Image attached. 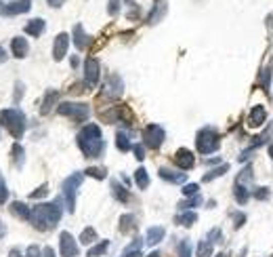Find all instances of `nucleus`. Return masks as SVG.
<instances>
[{"mask_svg":"<svg viewBox=\"0 0 273 257\" xmlns=\"http://www.w3.org/2000/svg\"><path fill=\"white\" fill-rule=\"evenodd\" d=\"M61 215H63V209H61V200H53V202H40V205L32 207V217H30V224L36 228V230H53L57 224Z\"/></svg>","mask_w":273,"mask_h":257,"instance_id":"1","label":"nucleus"},{"mask_svg":"<svg viewBox=\"0 0 273 257\" xmlns=\"http://www.w3.org/2000/svg\"><path fill=\"white\" fill-rule=\"evenodd\" d=\"M78 148L82 150V154L86 158H99L105 150V141L101 135V129L97 125H86L80 133H78Z\"/></svg>","mask_w":273,"mask_h":257,"instance_id":"2","label":"nucleus"},{"mask_svg":"<svg viewBox=\"0 0 273 257\" xmlns=\"http://www.w3.org/2000/svg\"><path fill=\"white\" fill-rule=\"evenodd\" d=\"M0 127H4L15 139H21L25 133V114L17 108H6L0 112Z\"/></svg>","mask_w":273,"mask_h":257,"instance_id":"3","label":"nucleus"},{"mask_svg":"<svg viewBox=\"0 0 273 257\" xmlns=\"http://www.w3.org/2000/svg\"><path fill=\"white\" fill-rule=\"evenodd\" d=\"M218 146H221V135L217 133V129L213 127H204L198 131L196 135V148L200 154H213L218 150Z\"/></svg>","mask_w":273,"mask_h":257,"instance_id":"4","label":"nucleus"},{"mask_svg":"<svg viewBox=\"0 0 273 257\" xmlns=\"http://www.w3.org/2000/svg\"><path fill=\"white\" fill-rule=\"evenodd\" d=\"M57 112L61 116L74 118L76 122H84L86 118L91 116V108L86 103H74V101H63L57 105Z\"/></svg>","mask_w":273,"mask_h":257,"instance_id":"5","label":"nucleus"},{"mask_svg":"<svg viewBox=\"0 0 273 257\" xmlns=\"http://www.w3.org/2000/svg\"><path fill=\"white\" fill-rule=\"evenodd\" d=\"M82 179H84V173H74L63 181V198H65V207L69 213H74V209H76V194H78Z\"/></svg>","mask_w":273,"mask_h":257,"instance_id":"6","label":"nucleus"},{"mask_svg":"<svg viewBox=\"0 0 273 257\" xmlns=\"http://www.w3.org/2000/svg\"><path fill=\"white\" fill-rule=\"evenodd\" d=\"M164 137H166V133L160 125H147L143 129V141H145V146L152 148V150L160 148L164 144Z\"/></svg>","mask_w":273,"mask_h":257,"instance_id":"7","label":"nucleus"},{"mask_svg":"<svg viewBox=\"0 0 273 257\" xmlns=\"http://www.w3.org/2000/svg\"><path fill=\"white\" fill-rule=\"evenodd\" d=\"M99 76H101L99 61H97L95 57H89L84 61V86L93 88L97 83H99Z\"/></svg>","mask_w":273,"mask_h":257,"instance_id":"8","label":"nucleus"},{"mask_svg":"<svg viewBox=\"0 0 273 257\" xmlns=\"http://www.w3.org/2000/svg\"><path fill=\"white\" fill-rule=\"evenodd\" d=\"M59 253H61V257H78V253H80L78 243L74 241V236L69 232L59 234Z\"/></svg>","mask_w":273,"mask_h":257,"instance_id":"9","label":"nucleus"},{"mask_svg":"<svg viewBox=\"0 0 273 257\" xmlns=\"http://www.w3.org/2000/svg\"><path fill=\"white\" fill-rule=\"evenodd\" d=\"M124 91V83L118 74H109V78L105 81V86H103V97H109V99H116V97L122 95Z\"/></svg>","mask_w":273,"mask_h":257,"instance_id":"10","label":"nucleus"},{"mask_svg":"<svg viewBox=\"0 0 273 257\" xmlns=\"http://www.w3.org/2000/svg\"><path fill=\"white\" fill-rule=\"evenodd\" d=\"M30 8H32V0H13V2H8L0 8V15H4V17L23 15V13H28Z\"/></svg>","mask_w":273,"mask_h":257,"instance_id":"11","label":"nucleus"},{"mask_svg":"<svg viewBox=\"0 0 273 257\" xmlns=\"http://www.w3.org/2000/svg\"><path fill=\"white\" fill-rule=\"evenodd\" d=\"M174 165H177L181 171H189V169H193V165H196V156H193L191 150L181 148V150H177V154H174Z\"/></svg>","mask_w":273,"mask_h":257,"instance_id":"12","label":"nucleus"},{"mask_svg":"<svg viewBox=\"0 0 273 257\" xmlns=\"http://www.w3.org/2000/svg\"><path fill=\"white\" fill-rule=\"evenodd\" d=\"M67 47H69V36L65 32H61L55 36V42H53V59L61 61L67 55Z\"/></svg>","mask_w":273,"mask_h":257,"instance_id":"13","label":"nucleus"},{"mask_svg":"<svg viewBox=\"0 0 273 257\" xmlns=\"http://www.w3.org/2000/svg\"><path fill=\"white\" fill-rule=\"evenodd\" d=\"M74 44H76L78 51H84V49L91 44V36L84 32L82 23H76V25H74Z\"/></svg>","mask_w":273,"mask_h":257,"instance_id":"14","label":"nucleus"},{"mask_svg":"<svg viewBox=\"0 0 273 257\" xmlns=\"http://www.w3.org/2000/svg\"><path fill=\"white\" fill-rule=\"evenodd\" d=\"M28 51H30V44H28V40H25L23 36H15L11 40V53L17 59H23L25 55H28Z\"/></svg>","mask_w":273,"mask_h":257,"instance_id":"15","label":"nucleus"},{"mask_svg":"<svg viewBox=\"0 0 273 257\" xmlns=\"http://www.w3.org/2000/svg\"><path fill=\"white\" fill-rule=\"evenodd\" d=\"M267 120V110L265 105H254V108L250 110V116H248V122L250 127H263Z\"/></svg>","mask_w":273,"mask_h":257,"instance_id":"16","label":"nucleus"},{"mask_svg":"<svg viewBox=\"0 0 273 257\" xmlns=\"http://www.w3.org/2000/svg\"><path fill=\"white\" fill-rule=\"evenodd\" d=\"M164 236H166V230L162 226H152V228H147V232H145V238L143 241L147 245H158L160 241H164Z\"/></svg>","mask_w":273,"mask_h":257,"instance_id":"17","label":"nucleus"},{"mask_svg":"<svg viewBox=\"0 0 273 257\" xmlns=\"http://www.w3.org/2000/svg\"><path fill=\"white\" fill-rule=\"evenodd\" d=\"M8 211L15 215V217H19V219H25V221H30L32 217V207H28L25 202H19V200H15L11 202V207H8Z\"/></svg>","mask_w":273,"mask_h":257,"instance_id":"18","label":"nucleus"},{"mask_svg":"<svg viewBox=\"0 0 273 257\" xmlns=\"http://www.w3.org/2000/svg\"><path fill=\"white\" fill-rule=\"evenodd\" d=\"M57 99H59V91H55V88H51V91L45 93V99H42V105H40V114H42V116L55 108Z\"/></svg>","mask_w":273,"mask_h":257,"instance_id":"19","label":"nucleus"},{"mask_svg":"<svg viewBox=\"0 0 273 257\" xmlns=\"http://www.w3.org/2000/svg\"><path fill=\"white\" fill-rule=\"evenodd\" d=\"M158 175H160L164 181H170V183H185V179H187V175H185V173L166 169V167H162V169L158 171Z\"/></svg>","mask_w":273,"mask_h":257,"instance_id":"20","label":"nucleus"},{"mask_svg":"<svg viewBox=\"0 0 273 257\" xmlns=\"http://www.w3.org/2000/svg\"><path fill=\"white\" fill-rule=\"evenodd\" d=\"M111 194H113V198H116L118 202H128L130 200V192L120 181H111Z\"/></svg>","mask_w":273,"mask_h":257,"instance_id":"21","label":"nucleus"},{"mask_svg":"<svg viewBox=\"0 0 273 257\" xmlns=\"http://www.w3.org/2000/svg\"><path fill=\"white\" fill-rule=\"evenodd\" d=\"M164 15H166V0H156V6H154V11L149 13L147 21L149 23H158Z\"/></svg>","mask_w":273,"mask_h":257,"instance_id":"22","label":"nucleus"},{"mask_svg":"<svg viewBox=\"0 0 273 257\" xmlns=\"http://www.w3.org/2000/svg\"><path fill=\"white\" fill-rule=\"evenodd\" d=\"M143 238H135L133 243H130L124 251H122L120 257H141V249H143Z\"/></svg>","mask_w":273,"mask_h":257,"instance_id":"23","label":"nucleus"},{"mask_svg":"<svg viewBox=\"0 0 273 257\" xmlns=\"http://www.w3.org/2000/svg\"><path fill=\"white\" fill-rule=\"evenodd\" d=\"M45 28H47V23H45V19H32L28 25H25V34L28 36H40L42 32H45Z\"/></svg>","mask_w":273,"mask_h":257,"instance_id":"24","label":"nucleus"},{"mask_svg":"<svg viewBox=\"0 0 273 257\" xmlns=\"http://www.w3.org/2000/svg\"><path fill=\"white\" fill-rule=\"evenodd\" d=\"M233 196L235 200L240 202V205H246L250 198V192H248V185H242V183H235L233 185Z\"/></svg>","mask_w":273,"mask_h":257,"instance_id":"25","label":"nucleus"},{"mask_svg":"<svg viewBox=\"0 0 273 257\" xmlns=\"http://www.w3.org/2000/svg\"><path fill=\"white\" fill-rule=\"evenodd\" d=\"M135 228H137V217H135V215H122V217H120V232H122V234L133 232Z\"/></svg>","mask_w":273,"mask_h":257,"instance_id":"26","label":"nucleus"},{"mask_svg":"<svg viewBox=\"0 0 273 257\" xmlns=\"http://www.w3.org/2000/svg\"><path fill=\"white\" fill-rule=\"evenodd\" d=\"M116 148L120 152H128V150H133V144H130V139L124 131H118L116 133Z\"/></svg>","mask_w":273,"mask_h":257,"instance_id":"27","label":"nucleus"},{"mask_svg":"<svg viewBox=\"0 0 273 257\" xmlns=\"http://www.w3.org/2000/svg\"><path fill=\"white\" fill-rule=\"evenodd\" d=\"M174 221H177L179 226L191 228V226H193V224H196V221H198V215L193 213V211H185V213H181V215H179L177 219H174Z\"/></svg>","mask_w":273,"mask_h":257,"instance_id":"28","label":"nucleus"},{"mask_svg":"<svg viewBox=\"0 0 273 257\" xmlns=\"http://www.w3.org/2000/svg\"><path fill=\"white\" fill-rule=\"evenodd\" d=\"M11 156H13V163H15L17 169H21L23 161H25V152H23V148H21L19 144H15V146L11 148Z\"/></svg>","mask_w":273,"mask_h":257,"instance_id":"29","label":"nucleus"},{"mask_svg":"<svg viewBox=\"0 0 273 257\" xmlns=\"http://www.w3.org/2000/svg\"><path fill=\"white\" fill-rule=\"evenodd\" d=\"M80 243L82 245H95L97 243V230L95 228H84L82 234H80Z\"/></svg>","mask_w":273,"mask_h":257,"instance_id":"30","label":"nucleus"},{"mask_svg":"<svg viewBox=\"0 0 273 257\" xmlns=\"http://www.w3.org/2000/svg\"><path fill=\"white\" fill-rule=\"evenodd\" d=\"M229 171V165L227 163H223L221 167H217V169H213V171H208L206 175H204V181L208 183V181H213V179H217V177H223L225 173Z\"/></svg>","mask_w":273,"mask_h":257,"instance_id":"31","label":"nucleus"},{"mask_svg":"<svg viewBox=\"0 0 273 257\" xmlns=\"http://www.w3.org/2000/svg\"><path fill=\"white\" fill-rule=\"evenodd\" d=\"M108 249H109V241H101L99 245H93L91 247L89 253H86V257H101Z\"/></svg>","mask_w":273,"mask_h":257,"instance_id":"32","label":"nucleus"},{"mask_svg":"<svg viewBox=\"0 0 273 257\" xmlns=\"http://www.w3.org/2000/svg\"><path fill=\"white\" fill-rule=\"evenodd\" d=\"M135 181H137V185L141 190H145L149 185V175H147V171L143 169V167H139V169L135 171Z\"/></svg>","mask_w":273,"mask_h":257,"instance_id":"33","label":"nucleus"},{"mask_svg":"<svg viewBox=\"0 0 273 257\" xmlns=\"http://www.w3.org/2000/svg\"><path fill=\"white\" fill-rule=\"evenodd\" d=\"M200 205H202V196H200V194H196V196H189L187 200L179 202V209H181V211H189V209L200 207Z\"/></svg>","mask_w":273,"mask_h":257,"instance_id":"34","label":"nucleus"},{"mask_svg":"<svg viewBox=\"0 0 273 257\" xmlns=\"http://www.w3.org/2000/svg\"><path fill=\"white\" fill-rule=\"evenodd\" d=\"M196 255L198 257H213V243H210V241H200Z\"/></svg>","mask_w":273,"mask_h":257,"instance_id":"35","label":"nucleus"},{"mask_svg":"<svg viewBox=\"0 0 273 257\" xmlns=\"http://www.w3.org/2000/svg\"><path fill=\"white\" fill-rule=\"evenodd\" d=\"M84 175L95 177V179H105V177H108V171H105L103 167H89V169L84 171Z\"/></svg>","mask_w":273,"mask_h":257,"instance_id":"36","label":"nucleus"},{"mask_svg":"<svg viewBox=\"0 0 273 257\" xmlns=\"http://www.w3.org/2000/svg\"><path fill=\"white\" fill-rule=\"evenodd\" d=\"M177 251H179V257H191V243L187 241V238H183V241L179 243V247H177Z\"/></svg>","mask_w":273,"mask_h":257,"instance_id":"37","label":"nucleus"},{"mask_svg":"<svg viewBox=\"0 0 273 257\" xmlns=\"http://www.w3.org/2000/svg\"><path fill=\"white\" fill-rule=\"evenodd\" d=\"M269 83H271V68H265V70L261 72L259 86H261V88H269Z\"/></svg>","mask_w":273,"mask_h":257,"instance_id":"38","label":"nucleus"},{"mask_svg":"<svg viewBox=\"0 0 273 257\" xmlns=\"http://www.w3.org/2000/svg\"><path fill=\"white\" fill-rule=\"evenodd\" d=\"M183 194H185V196H196V194H200V185L198 183H185L183 185Z\"/></svg>","mask_w":273,"mask_h":257,"instance_id":"39","label":"nucleus"},{"mask_svg":"<svg viewBox=\"0 0 273 257\" xmlns=\"http://www.w3.org/2000/svg\"><path fill=\"white\" fill-rule=\"evenodd\" d=\"M47 194H49V185H47V183H42L38 190H34V192L30 194V198H34V200H36V198H45Z\"/></svg>","mask_w":273,"mask_h":257,"instance_id":"40","label":"nucleus"},{"mask_svg":"<svg viewBox=\"0 0 273 257\" xmlns=\"http://www.w3.org/2000/svg\"><path fill=\"white\" fill-rule=\"evenodd\" d=\"M6 198H8V190L2 179V173H0V205H6Z\"/></svg>","mask_w":273,"mask_h":257,"instance_id":"41","label":"nucleus"},{"mask_svg":"<svg viewBox=\"0 0 273 257\" xmlns=\"http://www.w3.org/2000/svg\"><path fill=\"white\" fill-rule=\"evenodd\" d=\"M221 238H223L221 230H218V228H213V230L208 232V238H206V241H210V243H221Z\"/></svg>","mask_w":273,"mask_h":257,"instance_id":"42","label":"nucleus"},{"mask_svg":"<svg viewBox=\"0 0 273 257\" xmlns=\"http://www.w3.org/2000/svg\"><path fill=\"white\" fill-rule=\"evenodd\" d=\"M269 188H257V192H254V198L257 200H265V198H269Z\"/></svg>","mask_w":273,"mask_h":257,"instance_id":"43","label":"nucleus"},{"mask_svg":"<svg viewBox=\"0 0 273 257\" xmlns=\"http://www.w3.org/2000/svg\"><path fill=\"white\" fill-rule=\"evenodd\" d=\"M133 152H135V158H137V161H143V158H145V148L141 146V144L133 146Z\"/></svg>","mask_w":273,"mask_h":257,"instance_id":"44","label":"nucleus"},{"mask_svg":"<svg viewBox=\"0 0 273 257\" xmlns=\"http://www.w3.org/2000/svg\"><path fill=\"white\" fill-rule=\"evenodd\" d=\"M25 257H42V253H40V247H36V245L28 247V251H25Z\"/></svg>","mask_w":273,"mask_h":257,"instance_id":"45","label":"nucleus"},{"mask_svg":"<svg viewBox=\"0 0 273 257\" xmlns=\"http://www.w3.org/2000/svg\"><path fill=\"white\" fill-rule=\"evenodd\" d=\"M118 11H120V0H109L108 13H109V15H118Z\"/></svg>","mask_w":273,"mask_h":257,"instance_id":"46","label":"nucleus"},{"mask_svg":"<svg viewBox=\"0 0 273 257\" xmlns=\"http://www.w3.org/2000/svg\"><path fill=\"white\" fill-rule=\"evenodd\" d=\"M231 217L235 219V228H242L244 221H246V215L244 213H231Z\"/></svg>","mask_w":273,"mask_h":257,"instance_id":"47","label":"nucleus"},{"mask_svg":"<svg viewBox=\"0 0 273 257\" xmlns=\"http://www.w3.org/2000/svg\"><path fill=\"white\" fill-rule=\"evenodd\" d=\"M15 88H17V91H15V103H19V99H21V93H23V85H21V83H17V85H15Z\"/></svg>","mask_w":273,"mask_h":257,"instance_id":"48","label":"nucleus"},{"mask_svg":"<svg viewBox=\"0 0 273 257\" xmlns=\"http://www.w3.org/2000/svg\"><path fill=\"white\" fill-rule=\"evenodd\" d=\"M42 257H55V251H53L51 247H47V249L42 251Z\"/></svg>","mask_w":273,"mask_h":257,"instance_id":"49","label":"nucleus"},{"mask_svg":"<svg viewBox=\"0 0 273 257\" xmlns=\"http://www.w3.org/2000/svg\"><path fill=\"white\" fill-rule=\"evenodd\" d=\"M8 257H25L19 249H11V253H8Z\"/></svg>","mask_w":273,"mask_h":257,"instance_id":"50","label":"nucleus"},{"mask_svg":"<svg viewBox=\"0 0 273 257\" xmlns=\"http://www.w3.org/2000/svg\"><path fill=\"white\" fill-rule=\"evenodd\" d=\"M47 2H49L51 6H61V4L65 2V0H47Z\"/></svg>","mask_w":273,"mask_h":257,"instance_id":"51","label":"nucleus"},{"mask_svg":"<svg viewBox=\"0 0 273 257\" xmlns=\"http://www.w3.org/2000/svg\"><path fill=\"white\" fill-rule=\"evenodd\" d=\"M4 61H6V51L0 47V64H4Z\"/></svg>","mask_w":273,"mask_h":257,"instance_id":"52","label":"nucleus"},{"mask_svg":"<svg viewBox=\"0 0 273 257\" xmlns=\"http://www.w3.org/2000/svg\"><path fill=\"white\" fill-rule=\"evenodd\" d=\"M69 64H72V68H76V66H78V57H72V61H69Z\"/></svg>","mask_w":273,"mask_h":257,"instance_id":"53","label":"nucleus"},{"mask_svg":"<svg viewBox=\"0 0 273 257\" xmlns=\"http://www.w3.org/2000/svg\"><path fill=\"white\" fill-rule=\"evenodd\" d=\"M147 257H160V251H154V253H149Z\"/></svg>","mask_w":273,"mask_h":257,"instance_id":"54","label":"nucleus"},{"mask_svg":"<svg viewBox=\"0 0 273 257\" xmlns=\"http://www.w3.org/2000/svg\"><path fill=\"white\" fill-rule=\"evenodd\" d=\"M4 234V226H2V221H0V236Z\"/></svg>","mask_w":273,"mask_h":257,"instance_id":"55","label":"nucleus"},{"mask_svg":"<svg viewBox=\"0 0 273 257\" xmlns=\"http://www.w3.org/2000/svg\"><path fill=\"white\" fill-rule=\"evenodd\" d=\"M269 154H271V158H273V146H269Z\"/></svg>","mask_w":273,"mask_h":257,"instance_id":"56","label":"nucleus"},{"mask_svg":"<svg viewBox=\"0 0 273 257\" xmlns=\"http://www.w3.org/2000/svg\"><path fill=\"white\" fill-rule=\"evenodd\" d=\"M215 257H227V255H225V253H218V255H215Z\"/></svg>","mask_w":273,"mask_h":257,"instance_id":"57","label":"nucleus"}]
</instances>
